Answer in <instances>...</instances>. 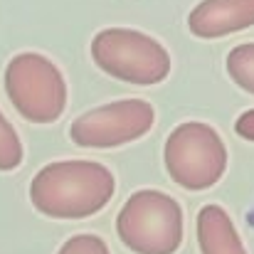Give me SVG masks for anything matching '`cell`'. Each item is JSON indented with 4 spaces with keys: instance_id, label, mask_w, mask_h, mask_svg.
<instances>
[{
    "instance_id": "obj_1",
    "label": "cell",
    "mask_w": 254,
    "mask_h": 254,
    "mask_svg": "<svg viewBox=\"0 0 254 254\" xmlns=\"http://www.w3.org/2000/svg\"><path fill=\"white\" fill-rule=\"evenodd\" d=\"M116 190L111 170L94 161H57L30 183V202L52 220H84L101 212Z\"/></svg>"
},
{
    "instance_id": "obj_2",
    "label": "cell",
    "mask_w": 254,
    "mask_h": 254,
    "mask_svg": "<svg viewBox=\"0 0 254 254\" xmlns=\"http://www.w3.org/2000/svg\"><path fill=\"white\" fill-rule=\"evenodd\" d=\"M91 60L104 74L136 86L161 84L170 74L168 50L156 37L128 27L96 32L91 40Z\"/></svg>"
},
{
    "instance_id": "obj_3",
    "label": "cell",
    "mask_w": 254,
    "mask_h": 254,
    "mask_svg": "<svg viewBox=\"0 0 254 254\" xmlns=\"http://www.w3.org/2000/svg\"><path fill=\"white\" fill-rule=\"evenodd\" d=\"M116 232L136 254H175L183 245V210L161 190H138L124 202Z\"/></svg>"
},
{
    "instance_id": "obj_4",
    "label": "cell",
    "mask_w": 254,
    "mask_h": 254,
    "mask_svg": "<svg viewBox=\"0 0 254 254\" xmlns=\"http://www.w3.org/2000/svg\"><path fill=\"white\" fill-rule=\"evenodd\" d=\"M5 91L17 114L32 124H52L67 109V82L40 52H20L5 67Z\"/></svg>"
},
{
    "instance_id": "obj_5",
    "label": "cell",
    "mask_w": 254,
    "mask_h": 254,
    "mask_svg": "<svg viewBox=\"0 0 254 254\" xmlns=\"http://www.w3.org/2000/svg\"><path fill=\"white\" fill-rule=\"evenodd\" d=\"M163 161L173 183L183 190L200 192L222 180L227 170V148L212 126L185 121L170 131Z\"/></svg>"
},
{
    "instance_id": "obj_6",
    "label": "cell",
    "mask_w": 254,
    "mask_h": 254,
    "mask_svg": "<svg viewBox=\"0 0 254 254\" xmlns=\"http://www.w3.org/2000/svg\"><path fill=\"white\" fill-rule=\"evenodd\" d=\"M156 121V111L143 99H121L82 114L69 126L72 143L82 148H119L143 138Z\"/></svg>"
},
{
    "instance_id": "obj_7",
    "label": "cell",
    "mask_w": 254,
    "mask_h": 254,
    "mask_svg": "<svg viewBox=\"0 0 254 254\" xmlns=\"http://www.w3.org/2000/svg\"><path fill=\"white\" fill-rule=\"evenodd\" d=\"M254 27V0H202L188 15V30L202 40Z\"/></svg>"
},
{
    "instance_id": "obj_8",
    "label": "cell",
    "mask_w": 254,
    "mask_h": 254,
    "mask_svg": "<svg viewBox=\"0 0 254 254\" xmlns=\"http://www.w3.org/2000/svg\"><path fill=\"white\" fill-rule=\"evenodd\" d=\"M197 245L202 254H247L235 222L220 205H205L197 212Z\"/></svg>"
},
{
    "instance_id": "obj_9",
    "label": "cell",
    "mask_w": 254,
    "mask_h": 254,
    "mask_svg": "<svg viewBox=\"0 0 254 254\" xmlns=\"http://www.w3.org/2000/svg\"><path fill=\"white\" fill-rule=\"evenodd\" d=\"M227 74L240 89L254 94V42L237 45L227 55Z\"/></svg>"
},
{
    "instance_id": "obj_10",
    "label": "cell",
    "mask_w": 254,
    "mask_h": 254,
    "mask_svg": "<svg viewBox=\"0 0 254 254\" xmlns=\"http://www.w3.org/2000/svg\"><path fill=\"white\" fill-rule=\"evenodd\" d=\"M22 143H20V136L17 131L12 128V124L2 116L0 111V170L2 173H10V170L20 168L22 163Z\"/></svg>"
},
{
    "instance_id": "obj_11",
    "label": "cell",
    "mask_w": 254,
    "mask_h": 254,
    "mask_svg": "<svg viewBox=\"0 0 254 254\" xmlns=\"http://www.w3.org/2000/svg\"><path fill=\"white\" fill-rule=\"evenodd\" d=\"M57 254H111L99 235H74L69 237Z\"/></svg>"
},
{
    "instance_id": "obj_12",
    "label": "cell",
    "mask_w": 254,
    "mask_h": 254,
    "mask_svg": "<svg viewBox=\"0 0 254 254\" xmlns=\"http://www.w3.org/2000/svg\"><path fill=\"white\" fill-rule=\"evenodd\" d=\"M235 131L245 138V141H254V109L250 111H245L240 119H237V124H235Z\"/></svg>"
}]
</instances>
